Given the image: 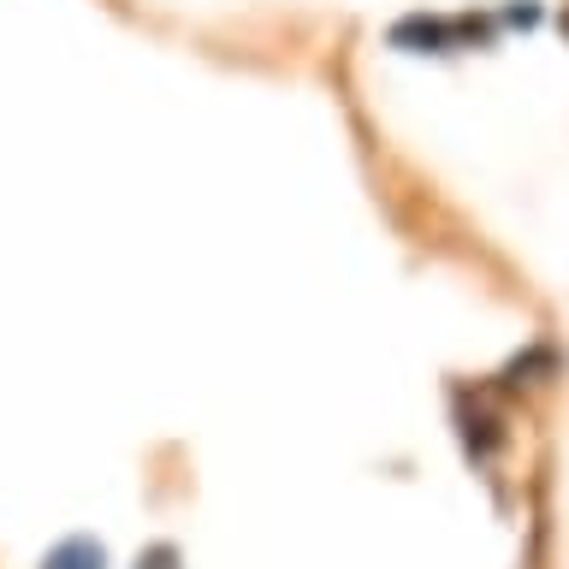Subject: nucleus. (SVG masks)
<instances>
[{"instance_id":"2","label":"nucleus","mask_w":569,"mask_h":569,"mask_svg":"<svg viewBox=\"0 0 569 569\" xmlns=\"http://www.w3.org/2000/svg\"><path fill=\"white\" fill-rule=\"evenodd\" d=\"M137 569H178V551H172V546H149V551L137 558Z\"/></svg>"},{"instance_id":"1","label":"nucleus","mask_w":569,"mask_h":569,"mask_svg":"<svg viewBox=\"0 0 569 569\" xmlns=\"http://www.w3.org/2000/svg\"><path fill=\"white\" fill-rule=\"evenodd\" d=\"M107 558H101V546L89 540V533H71V540H60L42 558V569H101Z\"/></svg>"}]
</instances>
